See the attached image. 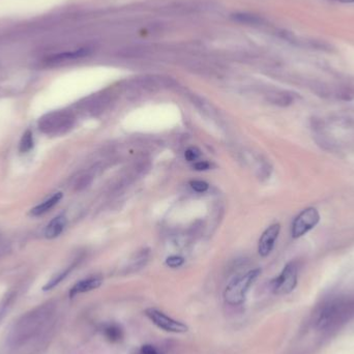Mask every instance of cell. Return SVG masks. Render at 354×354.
I'll return each instance as SVG.
<instances>
[{
    "mask_svg": "<svg viewBox=\"0 0 354 354\" xmlns=\"http://www.w3.org/2000/svg\"><path fill=\"white\" fill-rule=\"evenodd\" d=\"M260 270H253L247 273L246 275L235 278L231 281L229 285L226 287L224 292L225 301L230 306H239L246 300L247 293L250 287L260 276Z\"/></svg>",
    "mask_w": 354,
    "mask_h": 354,
    "instance_id": "cell-1",
    "label": "cell"
},
{
    "mask_svg": "<svg viewBox=\"0 0 354 354\" xmlns=\"http://www.w3.org/2000/svg\"><path fill=\"white\" fill-rule=\"evenodd\" d=\"M145 316L162 331L173 334H186L189 332V326L184 322L171 318L165 313L154 308H148L144 311Z\"/></svg>",
    "mask_w": 354,
    "mask_h": 354,
    "instance_id": "cell-2",
    "label": "cell"
},
{
    "mask_svg": "<svg viewBox=\"0 0 354 354\" xmlns=\"http://www.w3.org/2000/svg\"><path fill=\"white\" fill-rule=\"evenodd\" d=\"M320 221V214L314 207L303 210L293 221L291 233L294 238L303 236L310 230L315 228Z\"/></svg>",
    "mask_w": 354,
    "mask_h": 354,
    "instance_id": "cell-3",
    "label": "cell"
},
{
    "mask_svg": "<svg viewBox=\"0 0 354 354\" xmlns=\"http://www.w3.org/2000/svg\"><path fill=\"white\" fill-rule=\"evenodd\" d=\"M297 285V267L291 262L272 282V289L277 294H288Z\"/></svg>",
    "mask_w": 354,
    "mask_h": 354,
    "instance_id": "cell-4",
    "label": "cell"
},
{
    "mask_svg": "<svg viewBox=\"0 0 354 354\" xmlns=\"http://www.w3.org/2000/svg\"><path fill=\"white\" fill-rule=\"evenodd\" d=\"M280 231H281L280 224H274L263 232L258 246V252L262 257H266V256H268L272 253L275 247L276 240L278 239V236L280 234Z\"/></svg>",
    "mask_w": 354,
    "mask_h": 354,
    "instance_id": "cell-5",
    "label": "cell"
},
{
    "mask_svg": "<svg viewBox=\"0 0 354 354\" xmlns=\"http://www.w3.org/2000/svg\"><path fill=\"white\" fill-rule=\"evenodd\" d=\"M102 283H103V279L101 277H90L87 279L81 280L71 288L69 295L71 298H74L78 294H81V293L89 292L96 288H99L102 285Z\"/></svg>",
    "mask_w": 354,
    "mask_h": 354,
    "instance_id": "cell-6",
    "label": "cell"
},
{
    "mask_svg": "<svg viewBox=\"0 0 354 354\" xmlns=\"http://www.w3.org/2000/svg\"><path fill=\"white\" fill-rule=\"evenodd\" d=\"M67 222H68L67 216L65 213H60L57 216H55L45 229L46 238L53 239L58 237L64 232L67 226Z\"/></svg>",
    "mask_w": 354,
    "mask_h": 354,
    "instance_id": "cell-7",
    "label": "cell"
},
{
    "mask_svg": "<svg viewBox=\"0 0 354 354\" xmlns=\"http://www.w3.org/2000/svg\"><path fill=\"white\" fill-rule=\"evenodd\" d=\"M102 333L110 343H119L124 339V329L118 323L109 322L103 325Z\"/></svg>",
    "mask_w": 354,
    "mask_h": 354,
    "instance_id": "cell-8",
    "label": "cell"
},
{
    "mask_svg": "<svg viewBox=\"0 0 354 354\" xmlns=\"http://www.w3.org/2000/svg\"><path fill=\"white\" fill-rule=\"evenodd\" d=\"M63 197H64V195H63L62 192L55 193L54 195H52L50 198L47 199L43 203L33 207V209L30 211L29 214L31 216H41V215L45 214L46 212H48L49 211L52 210L56 204H58L59 201L63 199Z\"/></svg>",
    "mask_w": 354,
    "mask_h": 354,
    "instance_id": "cell-9",
    "label": "cell"
},
{
    "mask_svg": "<svg viewBox=\"0 0 354 354\" xmlns=\"http://www.w3.org/2000/svg\"><path fill=\"white\" fill-rule=\"evenodd\" d=\"M87 54H88V50H86V49H79V50H77V51L65 52V53H60V54L51 56L50 58H48V63L49 64H57V63L66 62V60H71V59L84 57Z\"/></svg>",
    "mask_w": 354,
    "mask_h": 354,
    "instance_id": "cell-10",
    "label": "cell"
},
{
    "mask_svg": "<svg viewBox=\"0 0 354 354\" xmlns=\"http://www.w3.org/2000/svg\"><path fill=\"white\" fill-rule=\"evenodd\" d=\"M335 316H336V309L333 306L324 308L321 311V313L318 315V317H317V321H316L317 326L321 329L327 327L334 321Z\"/></svg>",
    "mask_w": 354,
    "mask_h": 354,
    "instance_id": "cell-11",
    "label": "cell"
},
{
    "mask_svg": "<svg viewBox=\"0 0 354 354\" xmlns=\"http://www.w3.org/2000/svg\"><path fill=\"white\" fill-rule=\"evenodd\" d=\"M72 268H74V265H71V266L66 268L65 271L60 272L57 275H55L51 280H49V282L43 287V290L44 291H49V290H52L53 288H55L57 285H59L60 283H62L63 281L71 274V272L72 271Z\"/></svg>",
    "mask_w": 354,
    "mask_h": 354,
    "instance_id": "cell-12",
    "label": "cell"
},
{
    "mask_svg": "<svg viewBox=\"0 0 354 354\" xmlns=\"http://www.w3.org/2000/svg\"><path fill=\"white\" fill-rule=\"evenodd\" d=\"M34 146V139H33V133L30 130H26L24 132L23 136L20 141L19 145V151L21 153H28L32 150Z\"/></svg>",
    "mask_w": 354,
    "mask_h": 354,
    "instance_id": "cell-13",
    "label": "cell"
},
{
    "mask_svg": "<svg viewBox=\"0 0 354 354\" xmlns=\"http://www.w3.org/2000/svg\"><path fill=\"white\" fill-rule=\"evenodd\" d=\"M234 20L240 23L245 24H258L260 22V19L257 18L254 15H248V14H236L233 15Z\"/></svg>",
    "mask_w": 354,
    "mask_h": 354,
    "instance_id": "cell-14",
    "label": "cell"
},
{
    "mask_svg": "<svg viewBox=\"0 0 354 354\" xmlns=\"http://www.w3.org/2000/svg\"><path fill=\"white\" fill-rule=\"evenodd\" d=\"M136 354H164L161 350H158L156 347L146 344L140 347V349L136 352Z\"/></svg>",
    "mask_w": 354,
    "mask_h": 354,
    "instance_id": "cell-15",
    "label": "cell"
},
{
    "mask_svg": "<svg viewBox=\"0 0 354 354\" xmlns=\"http://www.w3.org/2000/svg\"><path fill=\"white\" fill-rule=\"evenodd\" d=\"M185 260L180 256H170V257L167 258L166 260V264L172 268H177L179 266H181L184 264Z\"/></svg>",
    "mask_w": 354,
    "mask_h": 354,
    "instance_id": "cell-16",
    "label": "cell"
},
{
    "mask_svg": "<svg viewBox=\"0 0 354 354\" xmlns=\"http://www.w3.org/2000/svg\"><path fill=\"white\" fill-rule=\"evenodd\" d=\"M190 185L194 191H196L198 193H203V192L207 191V189H209V184H207V182H205V181H202V180L191 181Z\"/></svg>",
    "mask_w": 354,
    "mask_h": 354,
    "instance_id": "cell-17",
    "label": "cell"
},
{
    "mask_svg": "<svg viewBox=\"0 0 354 354\" xmlns=\"http://www.w3.org/2000/svg\"><path fill=\"white\" fill-rule=\"evenodd\" d=\"M185 156L189 162H195V161H197L198 157L200 156V151L196 147H192L186 151Z\"/></svg>",
    "mask_w": 354,
    "mask_h": 354,
    "instance_id": "cell-18",
    "label": "cell"
},
{
    "mask_svg": "<svg viewBox=\"0 0 354 354\" xmlns=\"http://www.w3.org/2000/svg\"><path fill=\"white\" fill-rule=\"evenodd\" d=\"M194 169L195 170H197V171H205V170H209L211 165L207 163V162H204V161H200V162H196L194 164Z\"/></svg>",
    "mask_w": 354,
    "mask_h": 354,
    "instance_id": "cell-19",
    "label": "cell"
},
{
    "mask_svg": "<svg viewBox=\"0 0 354 354\" xmlns=\"http://www.w3.org/2000/svg\"><path fill=\"white\" fill-rule=\"evenodd\" d=\"M337 1L344 2V3H353L354 0H337Z\"/></svg>",
    "mask_w": 354,
    "mask_h": 354,
    "instance_id": "cell-20",
    "label": "cell"
}]
</instances>
